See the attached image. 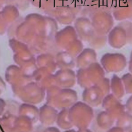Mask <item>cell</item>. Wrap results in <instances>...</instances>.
Masks as SVG:
<instances>
[{
	"label": "cell",
	"instance_id": "52a82bcc",
	"mask_svg": "<svg viewBox=\"0 0 132 132\" xmlns=\"http://www.w3.org/2000/svg\"><path fill=\"white\" fill-rule=\"evenodd\" d=\"M108 34L109 42L112 46H120L125 44L127 40L126 31L119 25L112 28Z\"/></svg>",
	"mask_w": 132,
	"mask_h": 132
},
{
	"label": "cell",
	"instance_id": "5b68a950",
	"mask_svg": "<svg viewBox=\"0 0 132 132\" xmlns=\"http://www.w3.org/2000/svg\"><path fill=\"white\" fill-rule=\"evenodd\" d=\"M112 15L117 21H124L131 18L132 0H121L112 11Z\"/></svg>",
	"mask_w": 132,
	"mask_h": 132
},
{
	"label": "cell",
	"instance_id": "3957f363",
	"mask_svg": "<svg viewBox=\"0 0 132 132\" xmlns=\"http://www.w3.org/2000/svg\"><path fill=\"white\" fill-rule=\"evenodd\" d=\"M110 0H87L86 5L81 12V16H90L95 12L106 11L110 12L109 6Z\"/></svg>",
	"mask_w": 132,
	"mask_h": 132
},
{
	"label": "cell",
	"instance_id": "8fae6325",
	"mask_svg": "<svg viewBox=\"0 0 132 132\" xmlns=\"http://www.w3.org/2000/svg\"><path fill=\"white\" fill-rule=\"evenodd\" d=\"M87 0H69L68 7L77 15L80 13L85 7Z\"/></svg>",
	"mask_w": 132,
	"mask_h": 132
},
{
	"label": "cell",
	"instance_id": "ba28073f",
	"mask_svg": "<svg viewBox=\"0 0 132 132\" xmlns=\"http://www.w3.org/2000/svg\"><path fill=\"white\" fill-rule=\"evenodd\" d=\"M27 20L34 26L37 35L43 36L46 24L45 16L38 13H32L27 16Z\"/></svg>",
	"mask_w": 132,
	"mask_h": 132
},
{
	"label": "cell",
	"instance_id": "7c38bea8",
	"mask_svg": "<svg viewBox=\"0 0 132 132\" xmlns=\"http://www.w3.org/2000/svg\"><path fill=\"white\" fill-rule=\"evenodd\" d=\"M121 26L126 31L127 35V40L131 39V23L127 20L122 21V22L118 24Z\"/></svg>",
	"mask_w": 132,
	"mask_h": 132
},
{
	"label": "cell",
	"instance_id": "9c48e42d",
	"mask_svg": "<svg viewBox=\"0 0 132 132\" xmlns=\"http://www.w3.org/2000/svg\"><path fill=\"white\" fill-rule=\"evenodd\" d=\"M30 2L35 7L42 10L47 16H50L56 8L53 0H30Z\"/></svg>",
	"mask_w": 132,
	"mask_h": 132
},
{
	"label": "cell",
	"instance_id": "30bf717a",
	"mask_svg": "<svg viewBox=\"0 0 132 132\" xmlns=\"http://www.w3.org/2000/svg\"><path fill=\"white\" fill-rule=\"evenodd\" d=\"M46 24L45 26L43 36L47 37H54L56 33L58 31V26L57 22L52 17L45 16Z\"/></svg>",
	"mask_w": 132,
	"mask_h": 132
},
{
	"label": "cell",
	"instance_id": "6da1fadb",
	"mask_svg": "<svg viewBox=\"0 0 132 132\" xmlns=\"http://www.w3.org/2000/svg\"><path fill=\"white\" fill-rule=\"evenodd\" d=\"M90 19L95 32L100 35H107L114 24L112 14L106 11L95 12L91 15Z\"/></svg>",
	"mask_w": 132,
	"mask_h": 132
},
{
	"label": "cell",
	"instance_id": "7a4b0ae2",
	"mask_svg": "<svg viewBox=\"0 0 132 132\" xmlns=\"http://www.w3.org/2000/svg\"><path fill=\"white\" fill-rule=\"evenodd\" d=\"M74 28L77 37L85 41H90L96 34L89 18L80 16L74 21Z\"/></svg>",
	"mask_w": 132,
	"mask_h": 132
},
{
	"label": "cell",
	"instance_id": "277c9868",
	"mask_svg": "<svg viewBox=\"0 0 132 132\" xmlns=\"http://www.w3.org/2000/svg\"><path fill=\"white\" fill-rule=\"evenodd\" d=\"M57 22L63 25H70L76 19V15L68 6L56 7L51 15Z\"/></svg>",
	"mask_w": 132,
	"mask_h": 132
},
{
	"label": "cell",
	"instance_id": "5bb4252c",
	"mask_svg": "<svg viewBox=\"0 0 132 132\" xmlns=\"http://www.w3.org/2000/svg\"><path fill=\"white\" fill-rule=\"evenodd\" d=\"M121 0H110V6H109V10L110 12L111 13L112 11L117 7L118 5Z\"/></svg>",
	"mask_w": 132,
	"mask_h": 132
},
{
	"label": "cell",
	"instance_id": "4fadbf2b",
	"mask_svg": "<svg viewBox=\"0 0 132 132\" xmlns=\"http://www.w3.org/2000/svg\"><path fill=\"white\" fill-rule=\"evenodd\" d=\"M54 4L56 7L68 6L69 0H53Z\"/></svg>",
	"mask_w": 132,
	"mask_h": 132
},
{
	"label": "cell",
	"instance_id": "8992f818",
	"mask_svg": "<svg viewBox=\"0 0 132 132\" xmlns=\"http://www.w3.org/2000/svg\"><path fill=\"white\" fill-rule=\"evenodd\" d=\"M55 41L57 43L71 44L77 39V35L74 27L68 25L61 30L57 31L54 36Z\"/></svg>",
	"mask_w": 132,
	"mask_h": 132
}]
</instances>
